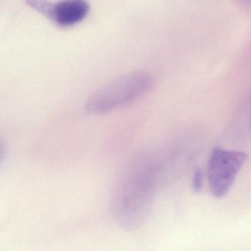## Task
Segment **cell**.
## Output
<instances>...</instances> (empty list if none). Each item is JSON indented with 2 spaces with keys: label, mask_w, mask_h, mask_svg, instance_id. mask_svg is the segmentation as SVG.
<instances>
[{
  "label": "cell",
  "mask_w": 251,
  "mask_h": 251,
  "mask_svg": "<svg viewBox=\"0 0 251 251\" xmlns=\"http://www.w3.org/2000/svg\"><path fill=\"white\" fill-rule=\"evenodd\" d=\"M27 4L55 24L65 27L80 23L89 11V4L83 0H67L53 4L44 1H28Z\"/></svg>",
  "instance_id": "277c9868"
},
{
  "label": "cell",
  "mask_w": 251,
  "mask_h": 251,
  "mask_svg": "<svg viewBox=\"0 0 251 251\" xmlns=\"http://www.w3.org/2000/svg\"><path fill=\"white\" fill-rule=\"evenodd\" d=\"M203 183V175L201 170H195L192 178V188L195 192H201Z\"/></svg>",
  "instance_id": "5b68a950"
},
{
  "label": "cell",
  "mask_w": 251,
  "mask_h": 251,
  "mask_svg": "<svg viewBox=\"0 0 251 251\" xmlns=\"http://www.w3.org/2000/svg\"><path fill=\"white\" fill-rule=\"evenodd\" d=\"M152 80L147 73L123 75L106 83L88 100L86 108L94 114H104L130 103L151 89Z\"/></svg>",
  "instance_id": "7a4b0ae2"
},
{
  "label": "cell",
  "mask_w": 251,
  "mask_h": 251,
  "mask_svg": "<svg viewBox=\"0 0 251 251\" xmlns=\"http://www.w3.org/2000/svg\"><path fill=\"white\" fill-rule=\"evenodd\" d=\"M246 152L214 148L208 162V186L213 196L224 197L233 186L238 173L248 160Z\"/></svg>",
  "instance_id": "3957f363"
},
{
  "label": "cell",
  "mask_w": 251,
  "mask_h": 251,
  "mask_svg": "<svg viewBox=\"0 0 251 251\" xmlns=\"http://www.w3.org/2000/svg\"><path fill=\"white\" fill-rule=\"evenodd\" d=\"M157 163L148 154H141L130 161L114 186L111 214L117 226L127 232L143 226L159 184Z\"/></svg>",
  "instance_id": "6da1fadb"
}]
</instances>
